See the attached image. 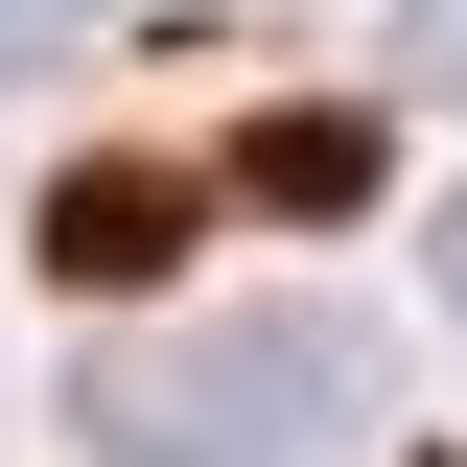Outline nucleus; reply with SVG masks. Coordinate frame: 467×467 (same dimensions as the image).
Returning a JSON list of instances; mask_svg holds the SVG:
<instances>
[{"instance_id":"4","label":"nucleus","mask_w":467,"mask_h":467,"mask_svg":"<svg viewBox=\"0 0 467 467\" xmlns=\"http://www.w3.org/2000/svg\"><path fill=\"white\" fill-rule=\"evenodd\" d=\"M70 24H94V0H0V70H47V47H70Z\"/></svg>"},{"instance_id":"1","label":"nucleus","mask_w":467,"mask_h":467,"mask_svg":"<svg viewBox=\"0 0 467 467\" xmlns=\"http://www.w3.org/2000/svg\"><path fill=\"white\" fill-rule=\"evenodd\" d=\"M117 467H327L350 444V327H187V350H117L70 374Z\"/></svg>"},{"instance_id":"2","label":"nucleus","mask_w":467,"mask_h":467,"mask_svg":"<svg viewBox=\"0 0 467 467\" xmlns=\"http://www.w3.org/2000/svg\"><path fill=\"white\" fill-rule=\"evenodd\" d=\"M187 211H211V187H164V164H70V187H47V281H70V304L164 281V257H187Z\"/></svg>"},{"instance_id":"5","label":"nucleus","mask_w":467,"mask_h":467,"mask_svg":"<svg viewBox=\"0 0 467 467\" xmlns=\"http://www.w3.org/2000/svg\"><path fill=\"white\" fill-rule=\"evenodd\" d=\"M444 304H467V211H444Z\"/></svg>"},{"instance_id":"3","label":"nucleus","mask_w":467,"mask_h":467,"mask_svg":"<svg viewBox=\"0 0 467 467\" xmlns=\"http://www.w3.org/2000/svg\"><path fill=\"white\" fill-rule=\"evenodd\" d=\"M234 211H374V117H257V164H234Z\"/></svg>"}]
</instances>
